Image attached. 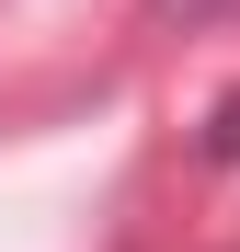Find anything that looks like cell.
Listing matches in <instances>:
<instances>
[{
    "label": "cell",
    "mask_w": 240,
    "mask_h": 252,
    "mask_svg": "<svg viewBox=\"0 0 240 252\" xmlns=\"http://www.w3.org/2000/svg\"><path fill=\"white\" fill-rule=\"evenodd\" d=\"M206 160H240V92L217 103V126H206Z\"/></svg>",
    "instance_id": "cell-1"
}]
</instances>
